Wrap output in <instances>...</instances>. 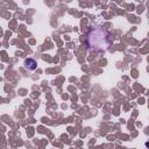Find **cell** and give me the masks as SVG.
Masks as SVG:
<instances>
[{"label": "cell", "instance_id": "1", "mask_svg": "<svg viewBox=\"0 0 149 149\" xmlns=\"http://www.w3.org/2000/svg\"><path fill=\"white\" fill-rule=\"evenodd\" d=\"M112 43V35L103 27L92 28L87 35V46L95 51H105Z\"/></svg>", "mask_w": 149, "mask_h": 149}, {"label": "cell", "instance_id": "2", "mask_svg": "<svg viewBox=\"0 0 149 149\" xmlns=\"http://www.w3.org/2000/svg\"><path fill=\"white\" fill-rule=\"evenodd\" d=\"M23 65H24V68L27 70L34 71L36 69V67H37V63H36L35 59H33V58H26L24 62H23Z\"/></svg>", "mask_w": 149, "mask_h": 149}]
</instances>
